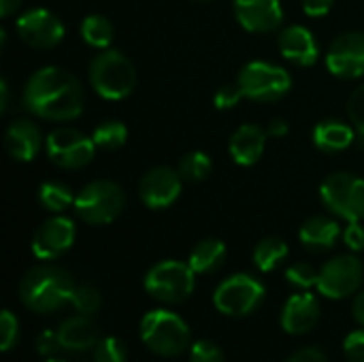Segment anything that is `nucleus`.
<instances>
[{
    "instance_id": "nucleus-13",
    "label": "nucleus",
    "mask_w": 364,
    "mask_h": 362,
    "mask_svg": "<svg viewBox=\"0 0 364 362\" xmlns=\"http://www.w3.org/2000/svg\"><path fill=\"white\" fill-rule=\"evenodd\" d=\"M326 66L335 77L358 79L364 75V32H348L335 38L326 51Z\"/></svg>"
},
{
    "instance_id": "nucleus-42",
    "label": "nucleus",
    "mask_w": 364,
    "mask_h": 362,
    "mask_svg": "<svg viewBox=\"0 0 364 362\" xmlns=\"http://www.w3.org/2000/svg\"><path fill=\"white\" fill-rule=\"evenodd\" d=\"M288 124L284 122V119H273L271 124H269V128H267V134L269 137H273V139H279V137H286L288 134Z\"/></svg>"
},
{
    "instance_id": "nucleus-25",
    "label": "nucleus",
    "mask_w": 364,
    "mask_h": 362,
    "mask_svg": "<svg viewBox=\"0 0 364 362\" xmlns=\"http://www.w3.org/2000/svg\"><path fill=\"white\" fill-rule=\"evenodd\" d=\"M286 256H288V245H286V241H282L277 237L262 239L254 250V262L264 273L277 269L286 260Z\"/></svg>"
},
{
    "instance_id": "nucleus-10",
    "label": "nucleus",
    "mask_w": 364,
    "mask_h": 362,
    "mask_svg": "<svg viewBox=\"0 0 364 362\" xmlns=\"http://www.w3.org/2000/svg\"><path fill=\"white\" fill-rule=\"evenodd\" d=\"M45 151L60 169H83L92 162L96 143L92 137L75 128H55L45 139Z\"/></svg>"
},
{
    "instance_id": "nucleus-24",
    "label": "nucleus",
    "mask_w": 364,
    "mask_h": 362,
    "mask_svg": "<svg viewBox=\"0 0 364 362\" xmlns=\"http://www.w3.org/2000/svg\"><path fill=\"white\" fill-rule=\"evenodd\" d=\"M224 258H226V245L220 239H205L196 243L188 262L196 275H207L218 271L224 265Z\"/></svg>"
},
{
    "instance_id": "nucleus-38",
    "label": "nucleus",
    "mask_w": 364,
    "mask_h": 362,
    "mask_svg": "<svg viewBox=\"0 0 364 362\" xmlns=\"http://www.w3.org/2000/svg\"><path fill=\"white\" fill-rule=\"evenodd\" d=\"M60 348H62V344H60L58 333L43 331V333L36 337V350H38V354H43V356H53Z\"/></svg>"
},
{
    "instance_id": "nucleus-19",
    "label": "nucleus",
    "mask_w": 364,
    "mask_h": 362,
    "mask_svg": "<svg viewBox=\"0 0 364 362\" xmlns=\"http://www.w3.org/2000/svg\"><path fill=\"white\" fill-rule=\"evenodd\" d=\"M4 147L17 162H30L43 147L41 130L30 119H15L4 132Z\"/></svg>"
},
{
    "instance_id": "nucleus-16",
    "label": "nucleus",
    "mask_w": 364,
    "mask_h": 362,
    "mask_svg": "<svg viewBox=\"0 0 364 362\" xmlns=\"http://www.w3.org/2000/svg\"><path fill=\"white\" fill-rule=\"evenodd\" d=\"M235 15L250 32H271L284 19L279 0H235Z\"/></svg>"
},
{
    "instance_id": "nucleus-45",
    "label": "nucleus",
    "mask_w": 364,
    "mask_h": 362,
    "mask_svg": "<svg viewBox=\"0 0 364 362\" xmlns=\"http://www.w3.org/2000/svg\"><path fill=\"white\" fill-rule=\"evenodd\" d=\"M6 105H9V85H6V81L2 79V81H0V111H4Z\"/></svg>"
},
{
    "instance_id": "nucleus-35",
    "label": "nucleus",
    "mask_w": 364,
    "mask_h": 362,
    "mask_svg": "<svg viewBox=\"0 0 364 362\" xmlns=\"http://www.w3.org/2000/svg\"><path fill=\"white\" fill-rule=\"evenodd\" d=\"M190 362H224V354L213 341L200 339L190 348Z\"/></svg>"
},
{
    "instance_id": "nucleus-20",
    "label": "nucleus",
    "mask_w": 364,
    "mask_h": 362,
    "mask_svg": "<svg viewBox=\"0 0 364 362\" xmlns=\"http://www.w3.org/2000/svg\"><path fill=\"white\" fill-rule=\"evenodd\" d=\"M267 130H262L256 124H243L239 126L230 141H228V151L232 156V160L241 166H252L256 164L267 147Z\"/></svg>"
},
{
    "instance_id": "nucleus-7",
    "label": "nucleus",
    "mask_w": 364,
    "mask_h": 362,
    "mask_svg": "<svg viewBox=\"0 0 364 362\" xmlns=\"http://www.w3.org/2000/svg\"><path fill=\"white\" fill-rule=\"evenodd\" d=\"M237 83L245 98L256 102H275L290 92L292 77L286 68L277 64L256 60L243 66Z\"/></svg>"
},
{
    "instance_id": "nucleus-21",
    "label": "nucleus",
    "mask_w": 364,
    "mask_h": 362,
    "mask_svg": "<svg viewBox=\"0 0 364 362\" xmlns=\"http://www.w3.org/2000/svg\"><path fill=\"white\" fill-rule=\"evenodd\" d=\"M58 337L64 350H73V352H85L96 348L98 339V326L92 322L90 316H75L68 318L60 324L58 329Z\"/></svg>"
},
{
    "instance_id": "nucleus-18",
    "label": "nucleus",
    "mask_w": 364,
    "mask_h": 362,
    "mask_svg": "<svg viewBox=\"0 0 364 362\" xmlns=\"http://www.w3.org/2000/svg\"><path fill=\"white\" fill-rule=\"evenodd\" d=\"M279 51L296 66H314L320 58V47L311 30L305 26H290L279 34Z\"/></svg>"
},
{
    "instance_id": "nucleus-12",
    "label": "nucleus",
    "mask_w": 364,
    "mask_h": 362,
    "mask_svg": "<svg viewBox=\"0 0 364 362\" xmlns=\"http://www.w3.org/2000/svg\"><path fill=\"white\" fill-rule=\"evenodd\" d=\"M17 36L34 49H51L64 38V23L47 9H32L17 17Z\"/></svg>"
},
{
    "instance_id": "nucleus-4",
    "label": "nucleus",
    "mask_w": 364,
    "mask_h": 362,
    "mask_svg": "<svg viewBox=\"0 0 364 362\" xmlns=\"http://www.w3.org/2000/svg\"><path fill=\"white\" fill-rule=\"evenodd\" d=\"M141 339L154 354L173 358L188 350L190 326L168 309H154L141 322Z\"/></svg>"
},
{
    "instance_id": "nucleus-5",
    "label": "nucleus",
    "mask_w": 364,
    "mask_h": 362,
    "mask_svg": "<svg viewBox=\"0 0 364 362\" xmlns=\"http://www.w3.org/2000/svg\"><path fill=\"white\" fill-rule=\"evenodd\" d=\"M124 205H126L124 190L111 179L90 181L75 196L77 215L92 226L111 224L124 211Z\"/></svg>"
},
{
    "instance_id": "nucleus-47",
    "label": "nucleus",
    "mask_w": 364,
    "mask_h": 362,
    "mask_svg": "<svg viewBox=\"0 0 364 362\" xmlns=\"http://www.w3.org/2000/svg\"><path fill=\"white\" fill-rule=\"evenodd\" d=\"M196 2H211V0H196Z\"/></svg>"
},
{
    "instance_id": "nucleus-39",
    "label": "nucleus",
    "mask_w": 364,
    "mask_h": 362,
    "mask_svg": "<svg viewBox=\"0 0 364 362\" xmlns=\"http://www.w3.org/2000/svg\"><path fill=\"white\" fill-rule=\"evenodd\" d=\"M343 243L354 252L364 250V228L358 222H350V226L343 230Z\"/></svg>"
},
{
    "instance_id": "nucleus-9",
    "label": "nucleus",
    "mask_w": 364,
    "mask_h": 362,
    "mask_svg": "<svg viewBox=\"0 0 364 362\" xmlns=\"http://www.w3.org/2000/svg\"><path fill=\"white\" fill-rule=\"evenodd\" d=\"M262 301H264V286L247 273L230 275L213 292L215 309L230 318H243L252 314L254 309L260 307Z\"/></svg>"
},
{
    "instance_id": "nucleus-27",
    "label": "nucleus",
    "mask_w": 364,
    "mask_h": 362,
    "mask_svg": "<svg viewBox=\"0 0 364 362\" xmlns=\"http://www.w3.org/2000/svg\"><path fill=\"white\" fill-rule=\"evenodd\" d=\"M38 201L47 211H53V213H60L68 209L70 205H75L70 188L60 181H45L38 190Z\"/></svg>"
},
{
    "instance_id": "nucleus-22",
    "label": "nucleus",
    "mask_w": 364,
    "mask_h": 362,
    "mask_svg": "<svg viewBox=\"0 0 364 362\" xmlns=\"http://www.w3.org/2000/svg\"><path fill=\"white\" fill-rule=\"evenodd\" d=\"M339 235H341V228H339V224L335 220L324 218V215H316V218H309L301 226L299 239L307 250L324 252V250H331L337 243Z\"/></svg>"
},
{
    "instance_id": "nucleus-14",
    "label": "nucleus",
    "mask_w": 364,
    "mask_h": 362,
    "mask_svg": "<svg viewBox=\"0 0 364 362\" xmlns=\"http://www.w3.org/2000/svg\"><path fill=\"white\" fill-rule=\"evenodd\" d=\"M181 175L168 166L149 169L139 181V196L149 209H166L181 194Z\"/></svg>"
},
{
    "instance_id": "nucleus-32",
    "label": "nucleus",
    "mask_w": 364,
    "mask_h": 362,
    "mask_svg": "<svg viewBox=\"0 0 364 362\" xmlns=\"http://www.w3.org/2000/svg\"><path fill=\"white\" fill-rule=\"evenodd\" d=\"M94 362H126V346L115 337H105L94 348Z\"/></svg>"
},
{
    "instance_id": "nucleus-43",
    "label": "nucleus",
    "mask_w": 364,
    "mask_h": 362,
    "mask_svg": "<svg viewBox=\"0 0 364 362\" xmlns=\"http://www.w3.org/2000/svg\"><path fill=\"white\" fill-rule=\"evenodd\" d=\"M352 312H354V318L364 326V290L358 292V297H356V301L352 305Z\"/></svg>"
},
{
    "instance_id": "nucleus-3",
    "label": "nucleus",
    "mask_w": 364,
    "mask_h": 362,
    "mask_svg": "<svg viewBox=\"0 0 364 362\" xmlns=\"http://www.w3.org/2000/svg\"><path fill=\"white\" fill-rule=\"evenodd\" d=\"M87 75L94 92L107 100H122L130 96L136 85V70L132 62L115 49H102L90 62Z\"/></svg>"
},
{
    "instance_id": "nucleus-2",
    "label": "nucleus",
    "mask_w": 364,
    "mask_h": 362,
    "mask_svg": "<svg viewBox=\"0 0 364 362\" xmlns=\"http://www.w3.org/2000/svg\"><path fill=\"white\" fill-rule=\"evenodd\" d=\"M75 282L60 267H34L19 282L21 303L36 314H51L70 303Z\"/></svg>"
},
{
    "instance_id": "nucleus-33",
    "label": "nucleus",
    "mask_w": 364,
    "mask_h": 362,
    "mask_svg": "<svg viewBox=\"0 0 364 362\" xmlns=\"http://www.w3.org/2000/svg\"><path fill=\"white\" fill-rule=\"evenodd\" d=\"M17 339H19V322L9 309H4L0 316V350L9 352L17 344Z\"/></svg>"
},
{
    "instance_id": "nucleus-15",
    "label": "nucleus",
    "mask_w": 364,
    "mask_h": 362,
    "mask_svg": "<svg viewBox=\"0 0 364 362\" xmlns=\"http://www.w3.org/2000/svg\"><path fill=\"white\" fill-rule=\"evenodd\" d=\"M75 224L64 215H55L43 222L32 239V252L41 260H55L66 254L75 243Z\"/></svg>"
},
{
    "instance_id": "nucleus-23",
    "label": "nucleus",
    "mask_w": 364,
    "mask_h": 362,
    "mask_svg": "<svg viewBox=\"0 0 364 362\" xmlns=\"http://www.w3.org/2000/svg\"><path fill=\"white\" fill-rule=\"evenodd\" d=\"M354 139H356V128L337 119L320 122L314 128V143L320 151L326 154H337L348 149L354 143Z\"/></svg>"
},
{
    "instance_id": "nucleus-28",
    "label": "nucleus",
    "mask_w": 364,
    "mask_h": 362,
    "mask_svg": "<svg viewBox=\"0 0 364 362\" xmlns=\"http://www.w3.org/2000/svg\"><path fill=\"white\" fill-rule=\"evenodd\" d=\"M96 147L100 149H107V151H115L119 149L126 139H128V128L122 124V122H115V119H109V122H102L100 126L94 128V134H92Z\"/></svg>"
},
{
    "instance_id": "nucleus-36",
    "label": "nucleus",
    "mask_w": 364,
    "mask_h": 362,
    "mask_svg": "<svg viewBox=\"0 0 364 362\" xmlns=\"http://www.w3.org/2000/svg\"><path fill=\"white\" fill-rule=\"evenodd\" d=\"M241 98H245V96H243V92H241L239 83H235V85H224V87H220V90L215 92L213 102H215L218 109H232V107L239 105Z\"/></svg>"
},
{
    "instance_id": "nucleus-11",
    "label": "nucleus",
    "mask_w": 364,
    "mask_h": 362,
    "mask_svg": "<svg viewBox=\"0 0 364 362\" xmlns=\"http://www.w3.org/2000/svg\"><path fill=\"white\" fill-rule=\"evenodd\" d=\"M363 284V265L356 256L343 254L331 258L320 269L318 290L328 299L352 297Z\"/></svg>"
},
{
    "instance_id": "nucleus-34",
    "label": "nucleus",
    "mask_w": 364,
    "mask_h": 362,
    "mask_svg": "<svg viewBox=\"0 0 364 362\" xmlns=\"http://www.w3.org/2000/svg\"><path fill=\"white\" fill-rule=\"evenodd\" d=\"M348 115H350V122L356 128L358 137L364 139V85L352 92V96L348 100Z\"/></svg>"
},
{
    "instance_id": "nucleus-41",
    "label": "nucleus",
    "mask_w": 364,
    "mask_h": 362,
    "mask_svg": "<svg viewBox=\"0 0 364 362\" xmlns=\"http://www.w3.org/2000/svg\"><path fill=\"white\" fill-rule=\"evenodd\" d=\"M286 362H328V358L318 348H303L296 354H292Z\"/></svg>"
},
{
    "instance_id": "nucleus-40",
    "label": "nucleus",
    "mask_w": 364,
    "mask_h": 362,
    "mask_svg": "<svg viewBox=\"0 0 364 362\" xmlns=\"http://www.w3.org/2000/svg\"><path fill=\"white\" fill-rule=\"evenodd\" d=\"M335 0H303V11L311 17H322L333 9Z\"/></svg>"
},
{
    "instance_id": "nucleus-46",
    "label": "nucleus",
    "mask_w": 364,
    "mask_h": 362,
    "mask_svg": "<svg viewBox=\"0 0 364 362\" xmlns=\"http://www.w3.org/2000/svg\"><path fill=\"white\" fill-rule=\"evenodd\" d=\"M47 362H62V361H55V358H49V361Z\"/></svg>"
},
{
    "instance_id": "nucleus-1",
    "label": "nucleus",
    "mask_w": 364,
    "mask_h": 362,
    "mask_svg": "<svg viewBox=\"0 0 364 362\" xmlns=\"http://www.w3.org/2000/svg\"><path fill=\"white\" fill-rule=\"evenodd\" d=\"M23 107L43 119L68 122L81 115L85 94L79 79L58 66L36 70L23 87Z\"/></svg>"
},
{
    "instance_id": "nucleus-26",
    "label": "nucleus",
    "mask_w": 364,
    "mask_h": 362,
    "mask_svg": "<svg viewBox=\"0 0 364 362\" xmlns=\"http://www.w3.org/2000/svg\"><path fill=\"white\" fill-rule=\"evenodd\" d=\"M81 36L90 47L107 49L113 41V23L102 15H87L81 21Z\"/></svg>"
},
{
    "instance_id": "nucleus-29",
    "label": "nucleus",
    "mask_w": 364,
    "mask_h": 362,
    "mask_svg": "<svg viewBox=\"0 0 364 362\" xmlns=\"http://www.w3.org/2000/svg\"><path fill=\"white\" fill-rule=\"evenodd\" d=\"M211 169H213V162H211V158L207 154H203V151H190V154H186L181 158L177 171H179V175H181L183 181H203V179L209 177Z\"/></svg>"
},
{
    "instance_id": "nucleus-44",
    "label": "nucleus",
    "mask_w": 364,
    "mask_h": 362,
    "mask_svg": "<svg viewBox=\"0 0 364 362\" xmlns=\"http://www.w3.org/2000/svg\"><path fill=\"white\" fill-rule=\"evenodd\" d=\"M19 4H21V0H0V15L2 17L13 15L19 9Z\"/></svg>"
},
{
    "instance_id": "nucleus-8",
    "label": "nucleus",
    "mask_w": 364,
    "mask_h": 362,
    "mask_svg": "<svg viewBox=\"0 0 364 362\" xmlns=\"http://www.w3.org/2000/svg\"><path fill=\"white\" fill-rule=\"evenodd\" d=\"M320 198L331 213L348 222L364 218V179L350 173H333L320 188Z\"/></svg>"
},
{
    "instance_id": "nucleus-31",
    "label": "nucleus",
    "mask_w": 364,
    "mask_h": 362,
    "mask_svg": "<svg viewBox=\"0 0 364 362\" xmlns=\"http://www.w3.org/2000/svg\"><path fill=\"white\" fill-rule=\"evenodd\" d=\"M286 280L301 288V290H309V288H318V280H320V271H316L311 265L305 262H296L292 267H288L286 271Z\"/></svg>"
},
{
    "instance_id": "nucleus-37",
    "label": "nucleus",
    "mask_w": 364,
    "mask_h": 362,
    "mask_svg": "<svg viewBox=\"0 0 364 362\" xmlns=\"http://www.w3.org/2000/svg\"><path fill=\"white\" fill-rule=\"evenodd\" d=\"M343 350H346V358L350 362H364V331L348 335Z\"/></svg>"
},
{
    "instance_id": "nucleus-30",
    "label": "nucleus",
    "mask_w": 364,
    "mask_h": 362,
    "mask_svg": "<svg viewBox=\"0 0 364 362\" xmlns=\"http://www.w3.org/2000/svg\"><path fill=\"white\" fill-rule=\"evenodd\" d=\"M100 292L94 286H77L70 299V305L83 316H94L100 309Z\"/></svg>"
},
{
    "instance_id": "nucleus-17",
    "label": "nucleus",
    "mask_w": 364,
    "mask_h": 362,
    "mask_svg": "<svg viewBox=\"0 0 364 362\" xmlns=\"http://www.w3.org/2000/svg\"><path fill=\"white\" fill-rule=\"evenodd\" d=\"M320 320V303L314 294L301 292L286 301L282 309V329L290 335L309 333Z\"/></svg>"
},
{
    "instance_id": "nucleus-6",
    "label": "nucleus",
    "mask_w": 364,
    "mask_h": 362,
    "mask_svg": "<svg viewBox=\"0 0 364 362\" xmlns=\"http://www.w3.org/2000/svg\"><path fill=\"white\" fill-rule=\"evenodd\" d=\"M196 273L190 262L162 260L154 265L145 275V290L149 297L164 305H179L194 292Z\"/></svg>"
}]
</instances>
